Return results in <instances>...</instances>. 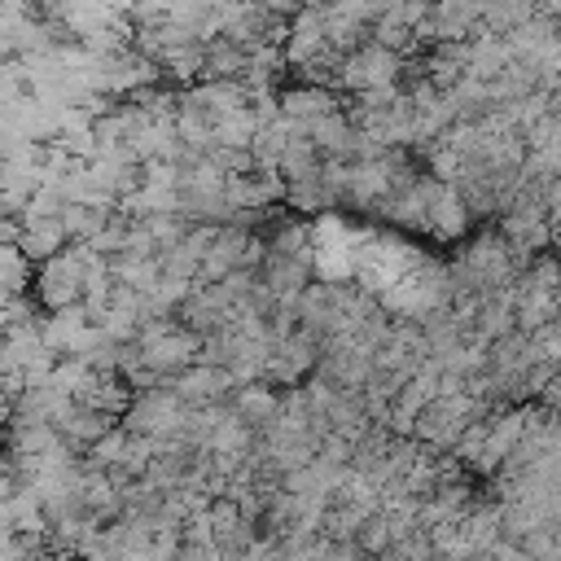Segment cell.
Segmentation results:
<instances>
[{
    "label": "cell",
    "mask_w": 561,
    "mask_h": 561,
    "mask_svg": "<svg viewBox=\"0 0 561 561\" xmlns=\"http://www.w3.org/2000/svg\"><path fill=\"white\" fill-rule=\"evenodd\" d=\"M368 517H373L368 508H342V504H329V513H324V539H329V543H355Z\"/></svg>",
    "instance_id": "7c38bea8"
},
{
    "label": "cell",
    "mask_w": 561,
    "mask_h": 561,
    "mask_svg": "<svg viewBox=\"0 0 561 561\" xmlns=\"http://www.w3.org/2000/svg\"><path fill=\"white\" fill-rule=\"evenodd\" d=\"M403 57L381 48V44H364L359 53L342 57L337 75H333V92L337 96H364V92H377V88H399L403 83Z\"/></svg>",
    "instance_id": "6da1fadb"
},
{
    "label": "cell",
    "mask_w": 561,
    "mask_h": 561,
    "mask_svg": "<svg viewBox=\"0 0 561 561\" xmlns=\"http://www.w3.org/2000/svg\"><path fill=\"white\" fill-rule=\"evenodd\" d=\"M324 469H333V473H346L351 465H355V443H346V438H337V434H329L324 443H320V456H316Z\"/></svg>",
    "instance_id": "5bb4252c"
},
{
    "label": "cell",
    "mask_w": 561,
    "mask_h": 561,
    "mask_svg": "<svg viewBox=\"0 0 561 561\" xmlns=\"http://www.w3.org/2000/svg\"><path fill=\"white\" fill-rule=\"evenodd\" d=\"M18 250H22L35 267H44V263H53L57 254H66V250H70V232H66V224H61V219L22 215V241H18Z\"/></svg>",
    "instance_id": "52a82bcc"
},
{
    "label": "cell",
    "mask_w": 561,
    "mask_h": 561,
    "mask_svg": "<svg viewBox=\"0 0 561 561\" xmlns=\"http://www.w3.org/2000/svg\"><path fill=\"white\" fill-rule=\"evenodd\" d=\"M495 561H535V557H530L522 543H508V539H504V543H495Z\"/></svg>",
    "instance_id": "9a60e30c"
},
{
    "label": "cell",
    "mask_w": 561,
    "mask_h": 561,
    "mask_svg": "<svg viewBox=\"0 0 561 561\" xmlns=\"http://www.w3.org/2000/svg\"><path fill=\"white\" fill-rule=\"evenodd\" d=\"M320 171H324V158H320V149H316L311 140H302V136L289 140V149H285V158H280V167H276V175H280L285 184L316 180Z\"/></svg>",
    "instance_id": "30bf717a"
},
{
    "label": "cell",
    "mask_w": 561,
    "mask_h": 561,
    "mask_svg": "<svg viewBox=\"0 0 561 561\" xmlns=\"http://www.w3.org/2000/svg\"><path fill=\"white\" fill-rule=\"evenodd\" d=\"M188 408H215V403H232V377L224 373V368H206V364H197V368H188V373H180V377H171L167 381Z\"/></svg>",
    "instance_id": "5b68a950"
},
{
    "label": "cell",
    "mask_w": 561,
    "mask_h": 561,
    "mask_svg": "<svg viewBox=\"0 0 561 561\" xmlns=\"http://www.w3.org/2000/svg\"><path fill=\"white\" fill-rule=\"evenodd\" d=\"M250 66V53L241 44H232L228 35L206 44V61H202V83H241Z\"/></svg>",
    "instance_id": "9c48e42d"
},
{
    "label": "cell",
    "mask_w": 561,
    "mask_h": 561,
    "mask_svg": "<svg viewBox=\"0 0 561 561\" xmlns=\"http://www.w3.org/2000/svg\"><path fill=\"white\" fill-rule=\"evenodd\" d=\"M359 552L364 557H373V561H381L390 548H394V530H390V522H386V513H373L368 522H364V530H359Z\"/></svg>",
    "instance_id": "4fadbf2b"
},
{
    "label": "cell",
    "mask_w": 561,
    "mask_h": 561,
    "mask_svg": "<svg viewBox=\"0 0 561 561\" xmlns=\"http://www.w3.org/2000/svg\"><path fill=\"white\" fill-rule=\"evenodd\" d=\"M280 403H285V390H276V386H267V381H254V386L232 390V412H237L254 434H263V430L276 425Z\"/></svg>",
    "instance_id": "ba28073f"
},
{
    "label": "cell",
    "mask_w": 561,
    "mask_h": 561,
    "mask_svg": "<svg viewBox=\"0 0 561 561\" xmlns=\"http://www.w3.org/2000/svg\"><path fill=\"white\" fill-rule=\"evenodd\" d=\"M495 232L504 237V245L517 259H539L548 254V245L557 241L552 224H548V206H526V210H508L495 219Z\"/></svg>",
    "instance_id": "3957f363"
},
{
    "label": "cell",
    "mask_w": 561,
    "mask_h": 561,
    "mask_svg": "<svg viewBox=\"0 0 561 561\" xmlns=\"http://www.w3.org/2000/svg\"><path fill=\"white\" fill-rule=\"evenodd\" d=\"M140 355H145V364H149L153 373H162V377L171 381V377H180V373L197 368L202 337H197L193 329L175 324L171 333H162V337H153V342H140Z\"/></svg>",
    "instance_id": "277c9868"
},
{
    "label": "cell",
    "mask_w": 561,
    "mask_h": 561,
    "mask_svg": "<svg viewBox=\"0 0 561 561\" xmlns=\"http://www.w3.org/2000/svg\"><path fill=\"white\" fill-rule=\"evenodd\" d=\"M285 206H294V210H333V206H342V197H337V188L324 180V171L316 175V180H302V184H285Z\"/></svg>",
    "instance_id": "8fae6325"
},
{
    "label": "cell",
    "mask_w": 561,
    "mask_h": 561,
    "mask_svg": "<svg viewBox=\"0 0 561 561\" xmlns=\"http://www.w3.org/2000/svg\"><path fill=\"white\" fill-rule=\"evenodd\" d=\"M469 224H473V215H469V206H465V197L456 193V184H434V197H430V224H425V232L430 237H438V241H460L465 232H469Z\"/></svg>",
    "instance_id": "8992f818"
},
{
    "label": "cell",
    "mask_w": 561,
    "mask_h": 561,
    "mask_svg": "<svg viewBox=\"0 0 561 561\" xmlns=\"http://www.w3.org/2000/svg\"><path fill=\"white\" fill-rule=\"evenodd\" d=\"M188 403L171 390V386H162V390H149V394H136V403H131V412L123 416V430L127 434H136V438H149V443H162V438H175V434H184V425H188Z\"/></svg>",
    "instance_id": "7a4b0ae2"
}]
</instances>
